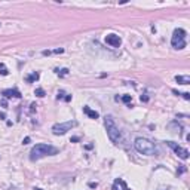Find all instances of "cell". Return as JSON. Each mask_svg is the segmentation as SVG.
I'll list each match as a JSON object with an SVG mask.
<instances>
[{
	"label": "cell",
	"mask_w": 190,
	"mask_h": 190,
	"mask_svg": "<svg viewBox=\"0 0 190 190\" xmlns=\"http://www.w3.org/2000/svg\"><path fill=\"white\" fill-rule=\"evenodd\" d=\"M56 98H58V100H64V101H71V95H67L64 91H59Z\"/></svg>",
	"instance_id": "obj_12"
},
{
	"label": "cell",
	"mask_w": 190,
	"mask_h": 190,
	"mask_svg": "<svg viewBox=\"0 0 190 190\" xmlns=\"http://www.w3.org/2000/svg\"><path fill=\"white\" fill-rule=\"evenodd\" d=\"M172 92H174L175 95H181L184 100H190V94H189V92H183V94H180L178 91H175V89H172Z\"/></svg>",
	"instance_id": "obj_13"
},
{
	"label": "cell",
	"mask_w": 190,
	"mask_h": 190,
	"mask_svg": "<svg viewBox=\"0 0 190 190\" xmlns=\"http://www.w3.org/2000/svg\"><path fill=\"white\" fill-rule=\"evenodd\" d=\"M0 73H2L3 76H8V68H6V66H5L3 63H0Z\"/></svg>",
	"instance_id": "obj_14"
},
{
	"label": "cell",
	"mask_w": 190,
	"mask_h": 190,
	"mask_svg": "<svg viewBox=\"0 0 190 190\" xmlns=\"http://www.w3.org/2000/svg\"><path fill=\"white\" fill-rule=\"evenodd\" d=\"M167 144L174 150V153L180 157V159H183V160H186V159H189V150L187 149H184V147H181L180 144L177 143H174V141H167Z\"/></svg>",
	"instance_id": "obj_6"
},
{
	"label": "cell",
	"mask_w": 190,
	"mask_h": 190,
	"mask_svg": "<svg viewBox=\"0 0 190 190\" xmlns=\"http://www.w3.org/2000/svg\"><path fill=\"white\" fill-rule=\"evenodd\" d=\"M104 125H106V131H107V137L110 138V141L114 143L116 145L122 144L123 143V137L122 132L119 131V128L116 126V123L113 120L112 116H106V120H104Z\"/></svg>",
	"instance_id": "obj_1"
},
{
	"label": "cell",
	"mask_w": 190,
	"mask_h": 190,
	"mask_svg": "<svg viewBox=\"0 0 190 190\" xmlns=\"http://www.w3.org/2000/svg\"><path fill=\"white\" fill-rule=\"evenodd\" d=\"M28 143H30V137H25L23 140V144H28Z\"/></svg>",
	"instance_id": "obj_18"
},
{
	"label": "cell",
	"mask_w": 190,
	"mask_h": 190,
	"mask_svg": "<svg viewBox=\"0 0 190 190\" xmlns=\"http://www.w3.org/2000/svg\"><path fill=\"white\" fill-rule=\"evenodd\" d=\"M34 190H42V189H34Z\"/></svg>",
	"instance_id": "obj_22"
},
{
	"label": "cell",
	"mask_w": 190,
	"mask_h": 190,
	"mask_svg": "<svg viewBox=\"0 0 190 190\" xmlns=\"http://www.w3.org/2000/svg\"><path fill=\"white\" fill-rule=\"evenodd\" d=\"M0 119H6V114L3 112H0Z\"/></svg>",
	"instance_id": "obj_20"
},
{
	"label": "cell",
	"mask_w": 190,
	"mask_h": 190,
	"mask_svg": "<svg viewBox=\"0 0 190 190\" xmlns=\"http://www.w3.org/2000/svg\"><path fill=\"white\" fill-rule=\"evenodd\" d=\"M39 77H40V74H39L37 71H34V73H31V74H28V76L25 77V80H27L28 83H33V82H36V80H39Z\"/></svg>",
	"instance_id": "obj_11"
},
{
	"label": "cell",
	"mask_w": 190,
	"mask_h": 190,
	"mask_svg": "<svg viewBox=\"0 0 190 190\" xmlns=\"http://www.w3.org/2000/svg\"><path fill=\"white\" fill-rule=\"evenodd\" d=\"M134 147L135 150L141 155H145V156H155L157 153V147L155 145V143H152L150 140L147 138H143V137H138L134 141Z\"/></svg>",
	"instance_id": "obj_3"
},
{
	"label": "cell",
	"mask_w": 190,
	"mask_h": 190,
	"mask_svg": "<svg viewBox=\"0 0 190 190\" xmlns=\"http://www.w3.org/2000/svg\"><path fill=\"white\" fill-rule=\"evenodd\" d=\"M175 82L180 85H189L190 83V76H175Z\"/></svg>",
	"instance_id": "obj_10"
},
{
	"label": "cell",
	"mask_w": 190,
	"mask_h": 190,
	"mask_svg": "<svg viewBox=\"0 0 190 190\" xmlns=\"http://www.w3.org/2000/svg\"><path fill=\"white\" fill-rule=\"evenodd\" d=\"M5 98H21V92L18 89H5L2 92Z\"/></svg>",
	"instance_id": "obj_8"
},
{
	"label": "cell",
	"mask_w": 190,
	"mask_h": 190,
	"mask_svg": "<svg viewBox=\"0 0 190 190\" xmlns=\"http://www.w3.org/2000/svg\"><path fill=\"white\" fill-rule=\"evenodd\" d=\"M83 113L88 116V117H91V119H98V112H95V110H91L88 106H83Z\"/></svg>",
	"instance_id": "obj_9"
},
{
	"label": "cell",
	"mask_w": 190,
	"mask_h": 190,
	"mask_svg": "<svg viewBox=\"0 0 190 190\" xmlns=\"http://www.w3.org/2000/svg\"><path fill=\"white\" fill-rule=\"evenodd\" d=\"M106 43L113 46V48H119L120 43H122V40H120V37L117 34H107L106 36Z\"/></svg>",
	"instance_id": "obj_7"
},
{
	"label": "cell",
	"mask_w": 190,
	"mask_h": 190,
	"mask_svg": "<svg viewBox=\"0 0 190 190\" xmlns=\"http://www.w3.org/2000/svg\"><path fill=\"white\" fill-rule=\"evenodd\" d=\"M56 73L59 74V76H66V74H68V68H63V70H55Z\"/></svg>",
	"instance_id": "obj_17"
},
{
	"label": "cell",
	"mask_w": 190,
	"mask_h": 190,
	"mask_svg": "<svg viewBox=\"0 0 190 190\" xmlns=\"http://www.w3.org/2000/svg\"><path fill=\"white\" fill-rule=\"evenodd\" d=\"M141 101L147 102V101H149V97H147V95H141Z\"/></svg>",
	"instance_id": "obj_19"
},
{
	"label": "cell",
	"mask_w": 190,
	"mask_h": 190,
	"mask_svg": "<svg viewBox=\"0 0 190 190\" xmlns=\"http://www.w3.org/2000/svg\"><path fill=\"white\" fill-rule=\"evenodd\" d=\"M56 153H58V149L54 147V145L36 144L31 149V152H30V159L31 160H39V159H42V157H45V156H54Z\"/></svg>",
	"instance_id": "obj_2"
},
{
	"label": "cell",
	"mask_w": 190,
	"mask_h": 190,
	"mask_svg": "<svg viewBox=\"0 0 190 190\" xmlns=\"http://www.w3.org/2000/svg\"><path fill=\"white\" fill-rule=\"evenodd\" d=\"M77 125L76 120H68V122H63V123H55L52 126V132L55 135H64L66 132L71 131V128H74Z\"/></svg>",
	"instance_id": "obj_5"
},
{
	"label": "cell",
	"mask_w": 190,
	"mask_h": 190,
	"mask_svg": "<svg viewBox=\"0 0 190 190\" xmlns=\"http://www.w3.org/2000/svg\"><path fill=\"white\" fill-rule=\"evenodd\" d=\"M34 94H36L37 97H40V98H42V97H45V91L42 89V88H37V89L34 91Z\"/></svg>",
	"instance_id": "obj_15"
},
{
	"label": "cell",
	"mask_w": 190,
	"mask_h": 190,
	"mask_svg": "<svg viewBox=\"0 0 190 190\" xmlns=\"http://www.w3.org/2000/svg\"><path fill=\"white\" fill-rule=\"evenodd\" d=\"M89 187H97V183H89Z\"/></svg>",
	"instance_id": "obj_21"
},
{
	"label": "cell",
	"mask_w": 190,
	"mask_h": 190,
	"mask_svg": "<svg viewBox=\"0 0 190 190\" xmlns=\"http://www.w3.org/2000/svg\"><path fill=\"white\" fill-rule=\"evenodd\" d=\"M120 100H122L123 102H126V104H129V102H131V100H132V97H131V95H123Z\"/></svg>",
	"instance_id": "obj_16"
},
{
	"label": "cell",
	"mask_w": 190,
	"mask_h": 190,
	"mask_svg": "<svg viewBox=\"0 0 190 190\" xmlns=\"http://www.w3.org/2000/svg\"><path fill=\"white\" fill-rule=\"evenodd\" d=\"M186 30L183 28H175L172 33V39H171V45L174 49H184L186 48Z\"/></svg>",
	"instance_id": "obj_4"
}]
</instances>
